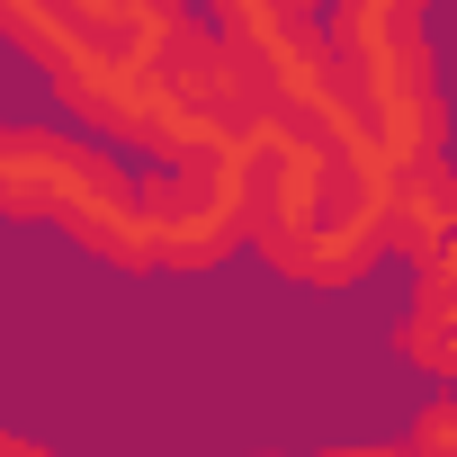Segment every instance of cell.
Returning a JSON list of instances; mask_svg holds the SVG:
<instances>
[{
  "label": "cell",
  "mask_w": 457,
  "mask_h": 457,
  "mask_svg": "<svg viewBox=\"0 0 457 457\" xmlns=\"http://www.w3.org/2000/svg\"><path fill=\"white\" fill-rule=\"evenodd\" d=\"M395 188L403 170L350 108L341 117L261 108V224H252L261 270L314 296L359 287L395 252Z\"/></svg>",
  "instance_id": "cell-1"
},
{
  "label": "cell",
  "mask_w": 457,
  "mask_h": 457,
  "mask_svg": "<svg viewBox=\"0 0 457 457\" xmlns=\"http://www.w3.org/2000/svg\"><path fill=\"white\" fill-rule=\"evenodd\" d=\"M144 197L153 170L126 162L108 135H63V126H10L0 135V206L19 224L81 243L90 261L144 278Z\"/></svg>",
  "instance_id": "cell-2"
},
{
  "label": "cell",
  "mask_w": 457,
  "mask_h": 457,
  "mask_svg": "<svg viewBox=\"0 0 457 457\" xmlns=\"http://www.w3.org/2000/svg\"><path fill=\"white\" fill-rule=\"evenodd\" d=\"M421 0H332V63L341 99L359 126L386 144L395 170L448 162V99H439V54L421 37Z\"/></svg>",
  "instance_id": "cell-3"
},
{
  "label": "cell",
  "mask_w": 457,
  "mask_h": 457,
  "mask_svg": "<svg viewBox=\"0 0 457 457\" xmlns=\"http://www.w3.org/2000/svg\"><path fill=\"white\" fill-rule=\"evenodd\" d=\"M403 368H421L430 386H457V197L430 224V243L412 252V305L395 323Z\"/></svg>",
  "instance_id": "cell-4"
},
{
  "label": "cell",
  "mask_w": 457,
  "mask_h": 457,
  "mask_svg": "<svg viewBox=\"0 0 457 457\" xmlns=\"http://www.w3.org/2000/svg\"><path fill=\"white\" fill-rule=\"evenodd\" d=\"M412 448L457 457V386H430V403H421V421H412Z\"/></svg>",
  "instance_id": "cell-5"
},
{
  "label": "cell",
  "mask_w": 457,
  "mask_h": 457,
  "mask_svg": "<svg viewBox=\"0 0 457 457\" xmlns=\"http://www.w3.org/2000/svg\"><path fill=\"white\" fill-rule=\"evenodd\" d=\"M421 10H430V0H421Z\"/></svg>",
  "instance_id": "cell-6"
}]
</instances>
